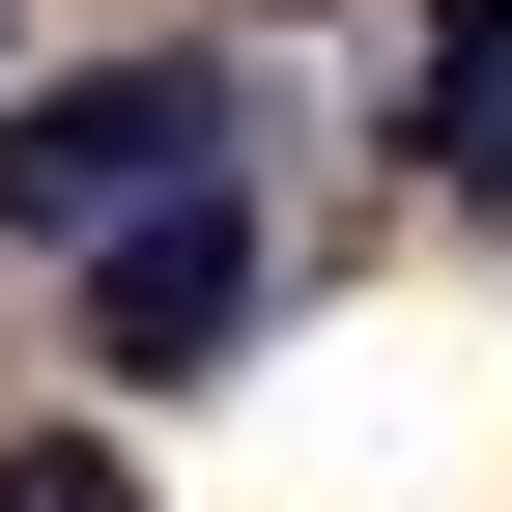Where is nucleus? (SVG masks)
<instances>
[{
    "instance_id": "1",
    "label": "nucleus",
    "mask_w": 512,
    "mask_h": 512,
    "mask_svg": "<svg viewBox=\"0 0 512 512\" xmlns=\"http://www.w3.org/2000/svg\"><path fill=\"white\" fill-rule=\"evenodd\" d=\"M228 171V57H86V86H0V228L29 256H114L143 200Z\"/></svg>"
},
{
    "instance_id": "2",
    "label": "nucleus",
    "mask_w": 512,
    "mask_h": 512,
    "mask_svg": "<svg viewBox=\"0 0 512 512\" xmlns=\"http://www.w3.org/2000/svg\"><path fill=\"white\" fill-rule=\"evenodd\" d=\"M86 342L143 370V399H200V370L256 342V200H228V171H200V200H143V228L86 256Z\"/></svg>"
},
{
    "instance_id": "3",
    "label": "nucleus",
    "mask_w": 512,
    "mask_h": 512,
    "mask_svg": "<svg viewBox=\"0 0 512 512\" xmlns=\"http://www.w3.org/2000/svg\"><path fill=\"white\" fill-rule=\"evenodd\" d=\"M399 171L456 228H512V0H427V57H399Z\"/></svg>"
},
{
    "instance_id": "4",
    "label": "nucleus",
    "mask_w": 512,
    "mask_h": 512,
    "mask_svg": "<svg viewBox=\"0 0 512 512\" xmlns=\"http://www.w3.org/2000/svg\"><path fill=\"white\" fill-rule=\"evenodd\" d=\"M0 512H143V484H114L86 427H57V456H0Z\"/></svg>"
}]
</instances>
